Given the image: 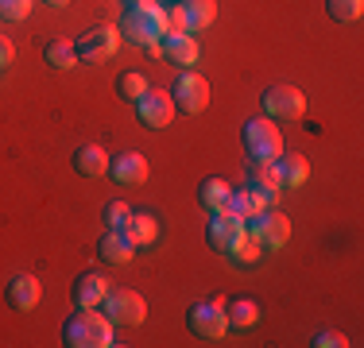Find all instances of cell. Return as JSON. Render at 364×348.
I'll list each match as a JSON object with an SVG mask.
<instances>
[{
  "label": "cell",
  "instance_id": "obj_14",
  "mask_svg": "<svg viewBox=\"0 0 364 348\" xmlns=\"http://www.w3.org/2000/svg\"><path fill=\"white\" fill-rule=\"evenodd\" d=\"M159 55L167 58V62H175V66H182V70H194V62H198V39L194 35H163L159 39Z\"/></svg>",
  "mask_w": 364,
  "mask_h": 348
},
{
  "label": "cell",
  "instance_id": "obj_4",
  "mask_svg": "<svg viewBox=\"0 0 364 348\" xmlns=\"http://www.w3.org/2000/svg\"><path fill=\"white\" fill-rule=\"evenodd\" d=\"M245 232L252 240H259V248H264V251H275V248H283V244L291 240V217L267 205V209H259V213L248 217Z\"/></svg>",
  "mask_w": 364,
  "mask_h": 348
},
{
  "label": "cell",
  "instance_id": "obj_28",
  "mask_svg": "<svg viewBox=\"0 0 364 348\" xmlns=\"http://www.w3.org/2000/svg\"><path fill=\"white\" fill-rule=\"evenodd\" d=\"M128 213H132V209L124 205V197H112V202H105V209H101V221H105V229H124Z\"/></svg>",
  "mask_w": 364,
  "mask_h": 348
},
{
  "label": "cell",
  "instance_id": "obj_19",
  "mask_svg": "<svg viewBox=\"0 0 364 348\" xmlns=\"http://www.w3.org/2000/svg\"><path fill=\"white\" fill-rule=\"evenodd\" d=\"M275 170H279L283 190H299V186H306V178H310V167H306L302 155H279V159H275Z\"/></svg>",
  "mask_w": 364,
  "mask_h": 348
},
{
  "label": "cell",
  "instance_id": "obj_10",
  "mask_svg": "<svg viewBox=\"0 0 364 348\" xmlns=\"http://www.w3.org/2000/svg\"><path fill=\"white\" fill-rule=\"evenodd\" d=\"M240 236H245V221L232 217V213H225V209H213L210 224H205V240H210V248L221 251V256H229V251L240 244Z\"/></svg>",
  "mask_w": 364,
  "mask_h": 348
},
{
  "label": "cell",
  "instance_id": "obj_9",
  "mask_svg": "<svg viewBox=\"0 0 364 348\" xmlns=\"http://www.w3.org/2000/svg\"><path fill=\"white\" fill-rule=\"evenodd\" d=\"M171 97H175V109L194 116V112H202L205 104H210V82H205L202 74H194V70H182L175 89H171Z\"/></svg>",
  "mask_w": 364,
  "mask_h": 348
},
{
  "label": "cell",
  "instance_id": "obj_20",
  "mask_svg": "<svg viewBox=\"0 0 364 348\" xmlns=\"http://www.w3.org/2000/svg\"><path fill=\"white\" fill-rule=\"evenodd\" d=\"M248 186L259 190V194H267V197H279L283 182H279L275 163H248Z\"/></svg>",
  "mask_w": 364,
  "mask_h": 348
},
{
  "label": "cell",
  "instance_id": "obj_25",
  "mask_svg": "<svg viewBox=\"0 0 364 348\" xmlns=\"http://www.w3.org/2000/svg\"><path fill=\"white\" fill-rule=\"evenodd\" d=\"M229 190H232V186H229L225 178H205L202 186H198V202H202V205L213 213V209H221V205H225V197H229Z\"/></svg>",
  "mask_w": 364,
  "mask_h": 348
},
{
  "label": "cell",
  "instance_id": "obj_27",
  "mask_svg": "<svg viewBox=\"0 0 364 348\" xmlns=\"http://www.w3.org/2000/svg\"><path fill=\"white\" fill-rule=\"evenodd\" d=\"M326 8H329V16H333L337 23H353V20H360L364 0H326Z\"/></svg>",
  "mask_w": 364,
  "mask_h": 348
},
{
  "label": "cell",
  "instance_id": "obj_22",
  "mask_svg": "<svg viewBox=\"0 0 364 348\" xmlns=\"http://www.w3.org/2000/svg\"><path fill=\"white\" fill-rule=\"evenodd\" d=\"M182 16H186V31H205L218 16L213 0H182Z\"/></svg>",
  "mask_w": 364,
  "mask_h": 348
},
{
  "label": "cell",
  "instance_id": "obj_21",
  "mask_svg": "<svg viewBox=\"0 0 364 348\" xmlns=\"http://www.w3.org/2000/svg\"><path fill=\"white\" fill-rule=\"evenodd\" d=\"M225 321H229V325H237V329H252L256 321H259V302L256 298H232V302H225Z\"/></svg>",
  "mask_w": 364,
  "mask_h": 348
},
{
  "label": "cell",
  "instance_id": "obj_17",
  "mask_svg": "<svg viewBox=\"0 0 364 348\" xmlns=\"http://www.w3.org/2000/svg\"><path fill=\"white\" fill-rule=\"evenodd\" d=\"M124 232L128 240L136 244V248H147V244H155L159 240V221H155V213H147V209H140V213H128V221H124Z\"/></svg>",
  "mask_w": 364,
  "mask_h": 348
},
{
  "label": "cell",
  "instance_id": "obj_26",
  "mask_svg": "<svg viewBox=\"0 0 364 348\" xmlns=\"http://www.w3.org/2000/svg\"><path fill=\"white\" fill-rule=\"evenodd\" d=\"M229 256H232V263H237V267H252V263H259L264 248H259V240H252V236L245 232V236H240V244L229 251Z\"/></svg>",
  "mask_w": 364,
  "mask_h": 348
},
{
  "label": "cell",
  "instance_id": "obj_7",
  "mask_svg": "<svg viewBox=\"0 0 364 348\" xmlns=\"http://www.w3.org/2000/svg\"><path fill=\"white\" fill-rule=\"evenodd\" d=\"M101 313H105L112 325L132 329V325H144L147 302H144V294H136V290H109L105 302H101Z\"/></svg>",
  "mask_w": 364,
  "mask_h": 348
},
{
  "label": "cell",
  "instance_id": "obj_11",
  "mask_svg": "<svg viewBox=\"0 0 364 348\" xmlns=\"http://www.w3.org/2000/svg\"><path fill=\"white\" fill-rule=\"evenodd\" d=\"M136 116H140L144 128H167L171 120H175V97L163 89H147L140 101H136Z\"/></svg>",
  "mask_w": 364,
  "mask_h": 348
},
{
  "label": "cell",
  "instance_id": "obj_32",
  "mask_svg": "<svg viewBox=\"0 0 364 348\" xmlns=\"http://www.w3.org/2000/svg\"><path fill=\"white\" fill-rule=\"evenodd\" d=\"M314 344L318 348H345V344H349V337L337 333V329H322V333H314Z\"/></svg>",
  "mask_w": 364,
  "mask_h": 348
},
{
  "label": "cell",
  "instance_id": "obj_30",
  "mask_svg": "<svg viewBox=\"0 0 364 348\" xmlns=\"http://www.w3.org/2000/svg\"><path fill=\"white\" fill-rule=\"evenodd\" d=\"M31 16V0H0V20L8 23H20Z\"/></svg>",
  "mask_w": 364,
  "mask_h": 348
},
{
  "label": "cell",
  "instance_id": "obj_16",
  "mask_svg": "<svg viewBox=\"0 0 364 348\" xmlns=\"http://www.w3.org/2000/svg\"><path fill=\"white\" fill-rule=\"evenodd\" d=\"M97 256H101V263H109V267H124L128 259L136 256V244L128 240L120 229H109L105 236H101V244H97Z\"/></svg>",
  "mask_w": 364,
  "mask_h": 348
},
{
  "label": "cell",
  "instance_id": "obj_3",
  "mask_svg": "<svg viewBox=\"0 0 364 348\" xmlns=\"http://www.w3.org/2000/svg\"><path fill=\"white\" fill-rule=\"evenodd\" d=\"M240 139H245L248 163H275L283 155V132L275 120L267 116H252L245 128H240Z\"/></svg>",
  "mask_w": 364,
  "mask_h": 348
},
{
  "label": "cell",
  "instance_id": "obj_5",
  "mask_svg": "<svg viewBox=\"0 0 364 348\" xmlns=\"http://www.w3.org/2000/svg\"><path fill=\"white\" fill-rule=\"evenodd\" d=\"M117 47H120V28H112V23H93V28L82 31V39L74 43L77 62H90V66L109 62V58L117 55Z\"/></svg>",
  "mask_w": 364,
  "mask_h": 348
},
{
  "label": "cell",
  "instance_id": "obj_33",
  "mask_svg": "<svg viewBox=\"0 0 364 348\" xmlns=\"http://www.w3.org/2000/svg\"><path fill=\"white\" fill-rule=\"evenodd\" d=\"M12 58H16V50H12V43H8V39H4V35H0V70H4L8 62H12Z\"/></svg>",
  "mask_w": 364,
  "mask_h": 348
},
{
  "label": "cell",
  "instance_id": "obj_31",
  "mask_svg": "<svg viewBox=\"0 0 364 348\" xmlns=\"http://www.w3.org/2000/svg\"><path fill=\"white\" fill-rule=\"evenodd\" d=\"M163 20H167V35H182V31H186V16H182V4L163 8Z\"/></svg>",
  "mask_w": 364,
  "mask_h": 348
},
{
  "label": "cell",
  "instance_id": "obj_18",
  "mask_svg": "<svg viewBox=\"0 0 364 348\" xmlns=\"http://www.w3.org/2000/svg\"><path fill=\"white\" fill-rule=\"evenodd\" d=\"M74 170L82 174V178H101V174L109 170V155H105V147H97V143L77 147V151H74Z\"/></svg>",
  "mask_w": 364,
  "mask_h": 348
},
{
  "label": "cell",
  "instance_id": "obj_23",
  "mask_svg": "<svg viewBox=\"0 0 364 348\" xmlns=\"http://www.w3.org/2000/svg\"><path fill=\"white\" fill-rule=\"evenodd\" d=\"M43 58H47V66L55 70H74L77 66V50L70 39H50L47 47H43Z\"/></svg>",
  "mask_w": 364,
  "mask_h": 348
},
{
  "label": "cell",
  "instance_id": "obj_12",
  "mask_svg": "<svg viewBox=\"0 0 364 348\" xmlns=\"http://www.w3.org/2000/svg\"><path fill=\"white\" fill-rule=\"evenodd\" d=\"M39 298H43V286H39V278H36V275H12V278H8V286H4V302H8V310L28 313V310H36V306H39Z\"/></svg>",
  "mask_w": 364,
  "mask_h": 348
},
{
  "label": "cell",
  "instance_id": "obj_2",
  "mask_svg": "<svg viewBox=\"0 0 364 348\" xmlns=\"http://www.w3.org/2000/svg\"><path fill=\"white\" fill-rule=\"evenodd\" d=\"M63 344H70V348H109L112 344V321L101 313V306L77 310L63 325Z\"/></svg>",
  "mask_w": 364,
  "mask_h": 348
},
{
  "label": "cell",
  "instance_id": "obj_1",
  "mask_svg": "<svg viewBox=\"0 0 364 348\" xmlns=\"http://www.w3.org/2000/svg\"><path fill=\"white\" fill-rule=\"evenodd\" d=\"M120 35H124L128 43H136V47L159 55V39L167 35L163 8H159V4H147V8L128 4V8H124V20H120Z\"/></svg>",
  "mask_w": 364,
  "mask_h": 348
},
{
  "label": "cell",
  "instance_id": "obj_24",
  "mask_svg": "<svg viewBox=\"0 0 364 348\" xmlns=\"http://www.w3.org/2000/svg\"><path fill=\"white\" fill-rule=\"evenodd\" d=\"M147 89H151V85H147V77L140 74V70H124V74L117 77V97L120 101H132L136 104Z\"/></svg>",
  "mask_w": 364,
  "mask_h": 348
},
{
  "label": "cell",
  "instance_id": "obj_34",
  "mask_svg": "<svg viewBox=\"0 0 364 348\" xmlns=\"http://www.w3.org/2000/svg\"><path fill=\"white\" fill-rule=\"evenodd\" d=\"M43 4H50V8H66L70 0H43Z\"/></svg>",
  "mask_w": 364,
  "mask_h": 348
},
{
  "label": "cell",
  "instance_id": "obj_29",
  "mask_svg": "<svg viewBox=\"0 0 364 348\" xmlns=\"http://www.w3.org/2000/svg\"><path fill=\"white\" fill-rule=\"evenodd\" d=\"M225 213L240 217V221H248L252 217V202H248V190H229V197H225Z\"/></svg>",
  "mask_w": 364,
  "mask_h": 348
},
{
  "label": "cell",
  "instance_id": "obj_6",
  "mask_svg": "<svg viewBox=\"0 0 364 348\" xmlns=\"http://www.w3.org/2000/svg\"><path fill=\"white\" fill-rule=\"evenodd\" d=\"M264 112H267V120L294 124V120L306 116V93L294 89V85H272L264 93Z\"/></svg>",
  "mask_w": 364,
  "mask_h": 348
},
{
  "label": "cell",
  "instance_id": "obj_8",
  "mask_svg": "<svg viewBox=\"0 0 364 348\" xmlns=\"http://www.w3.org/2000/svg\"><path fill=\"white\" fill-rule=\"evenodd\" d=\"M186 325L194 329L202 341H221L229 321H225V298H210V302H194L186 313Z\"/></svg>",
  "mask_w": 364,
  "mask_h": 348
},
{
  "label": "cell",
  "instance_id": "obj_13",
  "mask_svg": "<svg viewBox=\"0 0 364 348\" xmlns=\"http://www.w3.org/2000/svg\"><path fill=\"white\" fill-rule=\"evenodd\" d=\"M105 294H109V278L105 275H101V271H82V275L74 278L70 298H74L77 310H93V306H101V302H105Z\"/></svg>",
  "mask_w": 364,
  "mask_h": 348
},
{
  "label": "cell",
  "instance_id": "obj_35",
  "mask_svg": "<svg viewBox=\"0 0 364 348\" xmlns=\"http://www.w3.org/2000/svg\"><path fill=\"white\" fill-rule=\"evenodd\" d=\"M128 4H140V8H147V4H155V0H128Z\"/></svg>",
  "mask_w": 364,
  "mask_h": 348
},
{
  "label": "cell",
  "instance_id": "obj_15",
  "mask_svg": "<svg viewBox=\"0 0 364 348\" xmlns=\"http://www.w3.org/2000/svg\"><path fill=\"white\" fill-rule=\"evenodd\" d=\"M109 174L117 186H144L147 182V159L140 151H124L109 163Z\"/></svg>",
  "mask_w": 364,
  "mask_h": 348
}]
</instances>
